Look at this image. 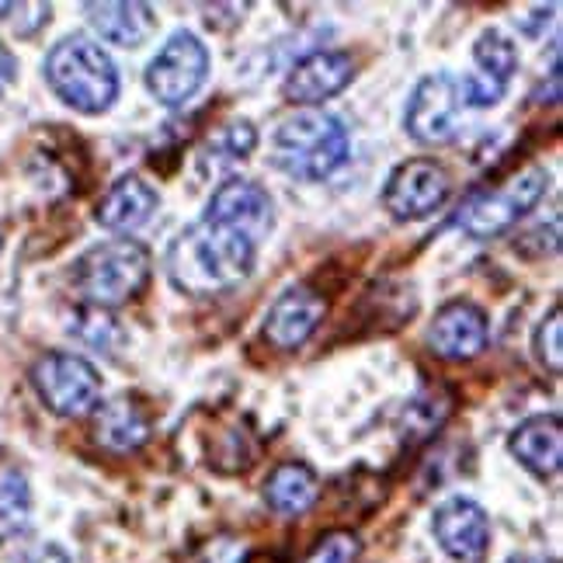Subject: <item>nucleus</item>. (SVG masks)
<instances>
[{
	"label": "nucleus",
	"mask_w": 563,
	"mask_h": 563,
	"mask_svg": "<svg viewBox=\"0 0 563 563\" xmlns=\"http://www.w3.org/2000/svg\"><path fill=\"white\" fill-rule=\"evenodd\" d=\"M275 227L268 191L254 181L233 178L216 188L199 223L181 230L170 244L167 275L188 296L230 292L254 272L257 247Z\"/></svg>",
	"instance_id": "obj_1"
},
{
	"label": "nucleus",
	"mask_w": 563,
	"mask_h": 563,
	"mask_svg": "<svg viewBox=\"0 0 563 563\" xmlns=\"http://www.w3.org/2000/svg\"><path fill=\"white\" fill-rule=\"evenodd\" d=\"M349 161V129L320 108H296L272 136V164L299 181H323Z\"/></svg>",
	"instance_id": "obj_2"
},
{
	"label": "nucleus",
	"mask_w": 563,
	"mask_h": 563,
	"mask_svg": "<svg viewBox=\"0 0 563 563\" xmlns=\"http://www.w3.org/2000/svg\"><path fill=\"white\" fill-rule=\"evenodd\" d=\"M46 80L53 95L80 115H101L119 98V70L98 42L67 35L46 56Z\"/></svg>",
	"instance_id": "obj_3"
},
{
	"label": "nucleus",
	"mask_w": 563,
	"mask_h": 563,
	"mask_svg": "<svg viewBox=\"0 0 563 563\" xmlns=\"http://www.w3.org/2000/svg\"><path fill=\"white\" fill-rule=\"evenodd\" d=\"M154 262L140 241H108L74 262V289L91 310H119L133 302L150 282Z\"/></svg>",
	"instance_id": "obj_4"
},
{
	"label": "nucleus",
	"mask_w": 563,
	"mask_h": 563,
	"mask_svg": "<svg viewBox=\"0 0 563 563\" xmlns=\"http://www.w3.org/2000/svg\"><path fill=\"white\" fill-rule=\"evenodd\" d=\"M547 188H550L547 167L529 164L501 185L473 191L460 206L452 223L466 236H473V241H490V236H501L505 230H511L526 212H532L539 199L547 195Z\"/></svg>",
	"instance_id": "obj_5"
},
{
	"label": "nucleus",
	"mask_w": 563,
	"mask_h": 563,
	"mask_svg": "<svg viewBox=\"0 0 563 563\" xmlns=\"http://www.w3.org/2000/svg\"><path fill=\"white\" fill-rule=\"evenodd\" d=\"M32 386L56 418H84L101 400L98 369L74 352H46L32 365Z\"/></svg>",
	"instance_id": "obj_6"
},
{
	"label": "nucleus",
	"mask_w": 563,
	"mask_h": 563,
	"mask_svg": "<svg viewBox=\"0 0 563 563\" xmlns=\"http://www.w3.org/2000/svg\"><path fill=\"white\" fill-rule=\"evenodd\" d=\"M209 74V49L191 32H175L146 67V91L161 104L178 108L199 95Z\"/></svg>",
	"instance_id": "obj_7"
},
{
	"label": "nucleus",
	"mask_w": 563,
	"mask_h": 563,
	"mask_svg": "<svg viewBox=\"0 0 563 563\" xmlns=\"http://www.w3.org/2000/svg\"><path fill=\"white\" fill-rule=\"evenodd\" d=\"M452 191V178L449 170L439 161H407L400 164L394 175H389L386 188H383V206L394 220L407 223V220H428L431 212H439Z\"/></svg>",
	"instance_id": "obj_8"
},
{
	"label": "nucleus",
	"mask_w": 563,
	"mask_h": 563,
	"mask_svg": "<svg viewBox=\"0 0 563 563\" xmlns=\"http://www.w3.org/2000/svg\"><path fill=\"white\" fill-rule=\"evenodd\" d=\"M463 95L460 80L449 74H431L418 84L415 98L407 104V133L424 146H445L460 136V115H463Z\"/></svg>",
	"instance_id": "obj_9"
},
{
	"label": "nucleus",
	"mask_w": 563,
	"mask_h": 563,
	"mask_svg": "<svg viewBox=\"0 0 563 563\" xmlns=\"http://www.w3.org/2000/svg\"><path fill=\"white\" fill-rule=\"evenodd\" d=\"M323 317H328L323 292L313 286H292L268 307L262 331L275 352H296L317 334Z\"/></svg>",
	"instance_id": "obj_10"
},
{
	"label": "nucleus",
	"mask_w": 563,
	"mask_h": 563,
	"mask_svg": "<svg viewBox=\"0 0 563 563\" xmlns=\"http://www.w3.org/2000/svg\"><path fill=\"white\" fill-rule=\"evenodd\" d=\"M439 547L449 560L456 563H484L490 550V518L487 511L470 501V497H449L435 508L431 518Z\"/></svg>",
	"instance_id": "obj_11"
},
{
	"label": "nucleus",
	"mask_w": 563,
	"mask_h": 563,
	"mask_svg": "<svg viewBox=\"0 0 563 563\" xmlns=\"http://www.w3.org/2000/svg\"><path fill=\"white\" fill-rule=\"evenodd\" d=\"M487 341H490L487 313L470 299L445 302L428 328V349L442 362H473L487 349Z\"/></svg>",
	"instance_id": "obj_12"
},
{
	"label": "nucleus",
	"mask_w": 563,
	"mask_h": 563,
	"mask_svg": "<svg viewBox=\"0 0 563 563\" xmlns=\"http://www.w3.org/2000/svg\"><path fill=\"white\" fill-rule=\"evenodd\" d=\"M352 77H355V63L349 53L323 49L296 63L286 84H282V95L299 108H317L320 101H328L349 88Z\"/></svg>",
	"instance_id": "obj_13"
},
{
	"label": "nucleus",
	"mask_w": 563,
	"mask_h": 563,
	"mask_svg": "<svg viewBox=\"0 0 563 563\" xmlns=\"http://www.w3.org/2000/svg\"><path fill=\"white\" fill-rule=\"evenodd\" d=\"M511 456L522 463L532 476L539 481H550V476L560 473L563 463V428L556 415H536L526 418L511 431L508 439Z\"/></svg>",
	"instance_id": "obj_14"
},
{
	"label": "nucleus",
	"mask_w": 563,
	"mask_h": 563,
	"mask_svg": "<svg viewBox=\"0 0 563 563\" xmlns=\"http://www.w3.org/2000/svg\"><path fill=\"white\" fill-rule=\"evenodd\" d=\"M157 202H161L157 191L140 175H122L98 199L95 220H98V227L112 230V233H133L150 223V216L157 212Z\"/></svg>",
	"instance_id": "obj_15"
},
{
	"label": "nucleus",
	"mask_w": 563,
	"mask_h": 563,
	"mask_svg": "<svg viewBox=\"0 0 563 563\" xmlns=\"http://www.w3.org/2000/svg\"><path fill=\"white\" fill-rule=\"evenodd\" d=\"M84 14H88L91 29L112 42V46L122 49H136L154 35L157 18L150 4H140V0H104V4H84Z\"/></svg>",
	"instance_id": "obj_16"
},
{
	"label": "nucleus",
	"mask_w": 563,
	"mask_h": 563,
	"mask_svg": "<svg viewBox=\"0 0 563 563\" xmlns=\"http://www.w3.org/2000/svg\"><path fill=\"white\" fill-rule=\"evenodd\" d=\"M154 435V421L133 397H115L98 407L95 442L108 452H136Z\"/></svg>",
	"instance_id": "obj_17"
},
{
	"label": "nucleus",
	"mask_w": 563,
	"mask_h": 563,
	"mask_svg": "<svg viewBox=\"0 0 563 563\" xmlns=\"http://www.w3.org/2000/svg\"><path fill=\"white\" fill-rule=\"evenodd\" d=\"M262 494H265V505L275 515L296 518V515H307L317 505L320 481L307 463H278L265 481Z\"/></svg>",
	"instance_id": "obj_18"
},
{
	"label": "nucleus",
	"mask_w": 563,
	"mask_h": 563,
	"mask_svg": "<svg viewBox=\"0 0 563 563\" xmlns=\"http://www.w3.org/2000/svg\"><path fill=\"white\" fill-rule=\"evenodd\" d=\"M32 518L29 481L18 466H0V543L21 536Z\"/></svg>",
	"instance_id": "obj_19"
},
{
	"label": "nucleus",
	"mask_w": 563,
	"mask_h": 563,
	"mask_svg": "<svg viewBox=\"0 0 563 563\" xmlns=\"http://www.w3.org/2000/svg\"><path fill=\"white\" fill-rule=\"evenodd\" d=\"M473 59H476V67H481V74H476V77L497 84V88H508L511 74L518 70V49H515V42L508 35H501L497 29H487L481 38H476Z\"/></svg>",
	"instance_id": "obj_20"
},
{
	"label": "nucleus",
	"mask_w": 563,
	"mask_h": 563,
	"mask_svg": "<svg viewBox=\"0 0 563 563\" xmlns=\"http://www.w3.org/2000/svg\"><path fill=\"white\" fill-rule=\"evenodd\" d=\"M532 352H536V358H539L543 369H550L553 376L563 373V307H560V302H553V310L536 328Z\"/></svg>",
	"instance_id": "obj_21"
},
{
	"label": "nucleus",
	"mask_w": 563,
	"mask_h": 563,
	"mask_svg": "<svg viewBox=\"0 0 563 563\" xmlns=\"http://www.w3.org/2000/svg\"><path fill=\"white\" fill-rule=\"evenodd\" d=\"M358 553H362V539L349 529H334L317 539L310 553L302 556V563H352Z\"/></svg>",
	"instance_id": "obj_22"
},
{
	"label": "nucleus",
	"mask_w": 563,
	"mask_h": 563,
	"mask_svg": "<svg viewBox=\"0 0 563 563\" xmlns=\"http://www.w3.org/2000/svg\"><path fill=\"white\" fill-rule=\"evenodd\" d=\"M247 560H251L247 543L244 539H233V536H216L191 556V563H247Z\"/></svg>",
	"instance_id": "obj_23"
},
{
	"label": "nucleus",
	"mask_w": 563,
	"mask_h": 563,
	"mask_svg": "<svg viewBox=\"0 0 563 563\" xmlns=\"http://www.w3.org/2000/svg\"><path fill=\"white\" fill-rule=\"evenodd\" d=\"M220 143L227 146V154L230 157H247L251 150L257 146V133H254V125L247 119L241 122H230L223 133H220Z\"/></svg>",
	"instance_id": "obj_24"
},
{
	"label": "nucleus",
	"mask_w": 563,
	"mask_h": 563,
	"mask_svg": "<svg viewBox=\"0 0 563 563\" xmlns=\"http://www.w3.org/2000/svg\"><path fill=\"white\" fill-rule=\"evenodd\" d=\"M14 77H18V59L11 56V49L4 46V42H0V95L11 88Z\"/></svg>",
	"instance_id": "obj_25"
},
{
	"label": "nucleus",
	"mask_w": 563,
	"mask_h": 563,
	"mask_svg": "<svg viewBox=\"0 0 563 563\" xmlns=\"http://www.w3.org/2000/svg\"><path fill=\"white\" fill-rule=\"evenodd\" d=\"M511 563H553V560H547V556H518Z\"/></svg>",
	"instance_id": "obj_26"
},
{
	"label": "nucleus",
	"mask_w": 563,
	"mask_h": 563,
	"mask_svg": "<svg viewBox=\"0 0 563 563\" xmlns=\"http://www.w3.org/2000/svg\"><path fill=\"white\" fill-rule=\"evenodd\" d=\"M0 247H4V230H0Z\"/></svg>",
	"instance_id": "obj_27"
}]
</instances>
